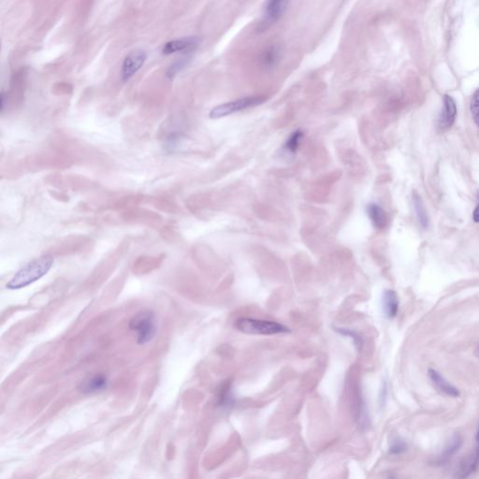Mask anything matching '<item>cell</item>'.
<instances>
[{
    "mask_svg": "<svg viewBox=\"0 0 479 479\" xmlns=\"http://www.w3.org/2000/svg\"><path fill=\"white\" fill-rule=\"evenodd\" d=\"M53 264V260L51 257H42L30 261L17 271L7 284V288L16 290L33 284L48 273Z\"/></svg>",
    "mask_w": 479,
    "mask_h": 479,
    "instance_id": "6da1fadb",
    "label": "cell"
},
{
    "mask_svg": "<svg viewBox=\"0 0 479 479\" xmlns=\"http://www.w3.org/2000/svg\"><path fill=\"white\" fill-rule=\"evenodd\" d=\"M234 327L244 333L259 335H275L290 331L285 325L277 322L245 318L236 320Z\"/></svg>",
    "mask_w": 479,
    "mask_h": 479,
    "instance_id": "7a4b0ae2",
    "label": "cell"
},
{
    "mask_svg": "<svg viewBox=\"0 0 479 479\" xmlns=\"http://www.w3.org/2000/svg\"><path fill=\"white\" fill-rule=\"evenodd\" d=\"M129 328L137 332L138 344L150 342L157 332L156 317L151 311H143L136 315L129 322Z\"/></svg>",
    "mask_w": 479,
    "mask_h": 479,
    "instance_id": "3957f363",
    "label": "cell"
},
{
    "mask_svg": "<svg viewBox=\"0 0 479 479\" xmlns=\"http://www.w3.org/2000/svg\"><path fill=\"white\" fill-rule=\"evenodd\" d=\"M264 101V99L261 97H247L243 98L237 101H230L224 104H220L218 106L214 107L212 109L209 113V116L212 119H218V118L225 117L227 115L233 114L238 111H241L243 109L252 108L255 106H258Z\"/></svg>",
    "mask_w": 479,
    "mask_h": 479,
    "instance_id": "277c9868",
    "label": "cell"
},
{
    "mask_svg": "<svg viewBox=\"0 0 479 479\" xmlns=\"http://www.w3.org/2000/svg\"><path fill=\"white\" fill-rule=\"evenodd\" d=\"M147 58L146 52L143 50H135L130 52L124 60L121 78L123 82L129 81L133 76L143 67Z\"/></svg>",
    "mask_w": 479,
    "mask_h": 479,
    "instance_id": "5b68a950",
    "label": "cell"
},
{
    "mask_svg": "<svg viewBox=\"0 0 479 479\" xmlns=\"http://www.w3.org/2000/svg\"><path fill=\"white\" fill-rule=\"evenodd\" d=\"M457 113H458V110H457V105L454 99L449 95H445L444 106L439 117L440 128L445 130L453 126L457 117Z\"/></svg>",
    "mask_w": 479,
    "mask_h": 479,
    "instance_id": "8992f818",
    "label": "cell"
},
{
    "mask_svg": "<svg viewBox=\"0 0 479 479\" xmlns=\"http://www.w3.org/2000/svg\"><path fill=\"white\" fill-rule=\"evenodd\" d=\"M199 44V41L197 38H184L181 40H174L168 42L163 46L162 53L164 54H171L174 53L186 52V51L193 50Z\"/></svg>",
    "mask_w": 479,
    "mask_h": 479,
    "instance_id": "52a82bcc",
    "label": "cell"
},
{
    "mask_svg": "<svg viewBox=\"0 0 479 479\" xmlns=\"http://www.w3.org/2000/svg\"><path fill=\"white\" fill-rule=\"evenodd\" d=\"M429 379L432 382V384L435 386L438 390L445 395L450 396V397H459L460 391L457 387H454L452 384H450L440 373L437 371L430 369L428 372Z\"/></svg>",
    "mask_w": 479,
    "mask_h": 479,
    "instance_id": "ba28073f",
    "label": "cell"
},
{
    "mask_svg": "<svg viewBox=\"0 0 479 479\" xmlns=\"http://www.w3.org/2000/svg\"><path fill=\"white\" fill-rule=\"evenodd\" d=\"M289 0H266L264 14L269 23H274L280 19L286 10Z\"/></svg>",
    "mask_w": 479,
    "mask_h": 479,
    "instance_id": "9c48e42d",
    "label": "cell"
},
{
    "mask_svg": "<svg viewBox=\"0 0 479 479\" xmlns=\"http://www.w3.org/2000/svg\"><path fill=\"white\" fill-rule=\"evenodd\" d=\"M367 213L369 215L373 225L378 229H383L387 226V216L386 212L383 210V208L376 204V203H371L367 207Z\"/></svg>",
    "mask_w": 479,
    "mask_h": 479,
    "instance_id": "30bf717a",
    "label": "cell"
},
{
    "mask_svg": "<svg viewBox=\"0 0 479 479\" xmlns=\"http://www.w3.org/2000/svg\"><path fill=\"white\" fill-rule=\"evenodd\" d=\"M383 310L388 319L395 318L399 310V299L394 290H386L383 295Z\"/></svg>",
    "mask_w": 479,
    "mask_h": 479,
    "instance_id": "8fae6325",
    "label": "cell"
},
{
    "mask_svg": "<svg viewBox=\"0 0 479 479\" xmlns=\"http://www.w3.org/2000/svg\"><path fill=\"white\" fill-rule=\"evenodd\" d=\"M413 203H414V208L416 211L419 222L421 223V227H424V228L428 227L429 217H428L427 212H426L425 206L423 204L421 197L417 193H414V195H413Z\"/></svg>",
    "mask_w": 479,
    "mask_h": 479,
    "instance_id": "7c38bea8",
    "label": "cell"
},
{
    "mask_svg": "<svg viewBox=\"0 0 479 479\" xmlns=\"http://www.w3.org/2000/svg\"><path fill=\"white\" fill-rule=\"evenodd\" d=\"M462 444H463L462 437L459 436V435H455L454 437L452 438V440L448 443V445L446 446V449L444 450L443 454L439 457V459H438L439 463H446L459 450V448L461 447Z\"/></svg>",
    "mask_w": 479,
    "mask_h": 479,
    "instance_id": "4fadbf2b",
    "label": "cell"
},
{
    "mask_svg": "<svg viewBox=\"0 0 479 479\" xmlns=\"http://www.w3.org/2000/svg\"><path fill=\"white\" fill-rule=\"evenodd\" d=\"M108 385V379L105 375L99 374L94 376L90 379L88 382L85 383L84 387V391L85 392H96L103 390L104 388L107 387Z\"/></svg>",
    "mask_w": 479,
    "mask_h": 479,
    "instance_id": "5bb4252c",
    "label": "cell"
},
{
    "mask_svg": "<svg viewBox=\"0 0 479 479\" xmlns=\"http://www.w3.org/2000/svg\"><path fill=\"white\" fill-rule=\"evenodd\" d=\"M303 137V133L302 130H300V129L295 130L294 132L287 138L286 143H285V150L287 153L295 154L298 150L299 146H300L301 140H302Z\"/></svg>",
    "mask_w": 479,
    "mask_h": 479,
    "instance_id": "9a60e30c",
    "label": "cell"
},
{
    "mask_svg": "<svg viewBox=\"0 0 479 479\" xmlns=\"http://www.w3.org/2000/svg\"><path fill=\"white\" fill-rule=\"evenodd\" d=\"M188 58H181L177 60L175 63H173L170 67H168V71L166 73V76L168 79H173L175 76L185 68L188 64Z\"/></svg>",
    "mask_w": 479,
    "mask_h": 479,
    "instance_id": "2e32d148",
    "label": "cell"
},
{
    "mask_svg": "<svg viewBox=\"0 0 479 479\" xmlns=\"http://www.w3.org/2000/svg\"><path fill=\"white\" fill-rule=\"evenodd\" d=\"M470 111L475 124L479 127V88L472 96Z\"/></svg>",
    "mask_w": 479,
    "mask_h": 479,
    "instance_id": "e0dca14e",
    "label": "cell"
},
{
    "mask_svg": "<svg viewBox=\"0 0 479 479\" xmlns=\"http://www.w3.org/2000/svg\"><path fill=\"white\" fill-rule=\"evenodd\" d=\"M233 403V397L230 392V387L227 384L220 390L219 394V404L220 405H229Z\"/></svg>",
    "mask_w": 479,
    "mask_h": 479,
    "instance_id": "ac0fdd59",
    "label": "cell"
},
{
    "mask_svg": "<svg viewBox=\"0 0 479 479\" xmlns=\"http://www.w3.org/2000/svg\"><path fill=\"white\" fill-rule=\"evenodd\" d=\"M405 449H406V444L404 443V441L395 440L394 442H392L391 446L389 447V452L391 454H401V453L405 451Z\"/></svg>",
    "mask_w": 479,
    "mask_h": 479,
    "instance_id": "d6986e66",
    "label": "cell"
},
{
    "mask_svg": "<svg viewBox=\"0 0 479 479\" xmlns=\"http://www.w3.org/2000/svg\"><path fill=\"white\" fill-rule=\"evenodd\" d=\"M335 330L338 331L339 333L343 334V335H347V336L351 337L353 339L355 345H357V346H361L362 345L361 337L359 336L355 331H352L350 329H345V328H337Z\"/></svg>",
    "mask_w": 479,
    "mask_h": 479,
    "instance_id": "ffe728a7",
    "label": "cell"
},
{
    "mask_svg": "<svg viewBox=\"0 0 479 479\" xmlns=\"http://www.w3.org/2000/svg\"><path fill=\"white\" fill-rule=\"evenodd\" d=\"M478 200H479V203L473 213V219L476 223H479V191L478 192Z\"/></svg>",
    "mask_w": 479,
    "mask_h": 479,
    "instance_id": "44dd1931",
    "label": "cell"
},
{
    "mask_svg": "<svg viewBox=\"0 0 479 479\" xmlns=\"http://www.w3.org/2000/svg\"><path fill=\"white\" fill-rule=\"evenodd\" d=\"M477 440H478V443H479V448H478V452L477 453L479 455V432H478V435H477Z\"/></svg>",
    "mask_w": 479,
    "mask_h": 479,
    "instance_id": "7402d4cb",
    "label": "cell"
}]
</instances>
